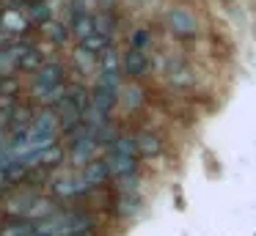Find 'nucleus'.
Returning <instances> with one entry per match:
<instances>
[{
    "label": "nucleus",
    "instance_id": "nucleus-12",
    "mask_svg": "<svg viewBox=\"0 0 256 236\" xmlns=\"http://www.w3.org/2000/svg\"><path fill=\"white\" fill-rule=\"evenodd\" d=\"M0 27H3L8 36H20V33H25V27H28V19H25V14H20L17 8H3L0 11Z\"/></svg>",
    "mask_w": 256,
    "mask_h": 236
},
{
    "label": "nucleus",
    "instance_id": "nucleus-19",
    "mask_svg": "<svg viewBox=\"0 0 256 236\" xmlns=\"http://www.w3.org/2000/svg\"><path fill=\"white\" fill-rule=\"evenodd\" d=\"M110 47V38H105V36H100V33H91V36H86L83 41H80V49L83 52H88V55H102L105 49Z\"/></svg>",
    "mask_w": 256,
    "mask_h": 236
},
{
    "label": "nucleus",
    "instance_id": "nucleus-8",
    "mask_svg": "<svg viewBox=\"0 0 256 236\" xmlns=\"http://www.w3.org/2000/svg\"><path fill=\"white\" fill-rule=\"evenodd\" d=\"M122 69L127 77H132V80H138V77H144L146 71H149V58H146L144 49H132L130 47L127 52H124L122 58Z\"/></svg>",
    "mask_w": 256,
    "mask_h": 236
},
{
    "label": "nucleus",
    "instance_id": "nucleus-18",
    "mask_svg": "<svg viewBox=\"0 0 256 236\" xmlns=\"http://www.w3.org/2000/svg\"><path fill=\"white\" fill-rule=\"evenodd\" d=\"M122 58L113 47H108L105 52L100 55V74H110V77H122Z\"/></svg>",
    "mask_w": 256,
    "mask_h": 236
},
{
    "label": "nucleus",
    "instance_id": "nucleus-7",
    "mask_svg": "<svg viewBox=\"0 0 256 236\" xmlns=\"http://www.w3.org/2000/svg\"><path fill=\"white\" fill-rule=\"evenodd\" d=\"M166 77H168V82L176 85V88H190V85H193V80H196L193 69H190L182 58H171V60H168Z\"/></svg>",
    "mask_w": 256,
    "mask_h": 236
},
{
    "label": "nucleus",
    "instance_id": "nucleus-29",
    "mask_svg": "<svg viewBox=\"0 0 256 236\" xmlns=\"http://www.w3.org/2000/svg\"><path fill=\"white\" fill-rule=\"evenodd\" d=\"M118 192H138V176H122V179H118Z\"/></svg>",
    "mask_w": 256,
    "mask_h": 236
},
{
    "label": "nucleus",
    "instance_id": "nucleus-15",
    "mask_svg": "<svg viewBox=\"0 0 256 236\" xmlns=\"http://www.w3.org/2000/svg\"><path fill=\"white\" fill-rule=\"evenodd\" d=\"M52 214H56V203H52V198L39 195L34 203H30L28 212H25V220L34 223V220H47V217H52Z\"/></svg>",
    "mask_w": 256,
    "mask_h": 236
},
{
    "label": "nucleus",
    "instance_id": "nucleus-1",
    "mask_svg": "<svg viewBox=\"0 0 256 236\" xmlns=\"http://www.w3.org/2000/svg\"><path fill=\"white\" fill-rule=\"evenodd\" d=\"M94 228V217L86 212H58L52 217L39 223V234L42 236H72V234H83V231Z\"/></svg>",
    "mask_w": 256,
    "mask_h": 236
},
{
    "label": "nucleus",
    "instance_id": "nucleus-2",
    "mask_svg": "<svg viewBox=\"0 0 256 236\" xmlns=\"http://www.w3.org/2000/svg\"><path fill=\"white\" fill-rule=\"evenodd\" d=\"M118 77H110V74H100L96 77V85H94V93H91V104L100 110L102 115H110V110L116 107L118 102Z\"/></svg>",
    "mask_w": 256,
    "mask_h": 236
},
{
    "label": "nucleus",
    "instance_id": "nucleus-32",
    "mask_svg": "<svg viewBox=\"0 0 256 236\" xmlns=\"http://www.w3.org/2000/svg\"><path fill=\"white\" fill-rule=\"evenodd\" d=\"M72 236H94V231H83V234H72Z\"/></svg>",
    "mask_w": 256,
    "mask_h": 236
},
{
    "label": "nucleus",
    "instance_id": "nucleus-36",
    "mask_svg": "<svg viewBox=\"0 0 256 236\" xmlns=\"http://www.w3.org/2000/svg\"><path fill=\"white\" fill-rule=\"evenodd\" d=\"M0 11H3V8H0Z\"/></svg>",
    "mask_w": 256,
    "mask_h": 236
},
{
    "label": "nucleus",
    "instance_id": "nucleus-3",
    "mask_svg": "<svg viewBox=\"0 0 256 236\" xmlns=\"http://www.w3.org/2000/svg\"><path fill=\"white\" fill-rule=\"evenodd\" d=\"M166 25H168V30L179 38L198 36V19H196V14L190 8H184V5H174V8L166 11Z\"/></svg>",
    "mask_w": 256,
    "mask_h": 236
},
{
    "label": "nucleus",
    "instance_id": "nucleus-20",
    "mask_svg": "<svg viewBox=\"0 0 256 236\" xmlns=\"http://www.w3.org/2000/svg\"><path fill=\"white\" fill-rule=\"evenodd\" d=\"M64 162V148L61 146H50L44 148L42 154H36L34 165H42V168H58Z\"/></svg>",
    "mask_w": 256,
    "mask_h": 236
},
{
    "label": "nucleus",
    "instance_id": "nucleus-30",
    "mask_svg": "<svg viewBox=\"0 0 256 236\" xmlns=\"http://www.w3.org/2000/svg\"><path fill=\"white\" fill-rule=\"evenodd\" d=\"M8 38H12V36H8V33L3 30V27H0V44H3V41H8Z\"/></svg>",
    "mask_w": 256,
    "mask_h": 236
},
{
    "label": "nucleus",
    "instance_id": "nucleus-13",
    "mask_svg": "<svg viewBox=\"0 0 256 236\" xmlns=\"http://www.w3.org/2000/svg\"><path fill=\"white\" fill-rule=\"evenodd\" d=\"M83 181H86V187H96V184H105L108 181V165L102 162V159H91V162H86L83 165Z\"/></svg>",
    "mask_w": 256,
    "mask_h": 236
},
{
    "label": "nucleus",
    "instance_id": "nucleus-34",
    "mask_svg": "<svg viewBox=\"0 0 256 236\" xmlns=\"http://www.w3.org/2000/svg\"><path fill=\"white\" fill-rule=\"evenodd\" d=\"M28 236H42V234H39V231H30V234H28Z\"/></svg>",
    "mask_w": 256,
    "mask_h": 236
},
{
    "label": "nucleus",
    "instance_id": "nucleus-4",
    "mask_svg": "<svg viewBox=\"0 0 256 236\" xmlns=\"http://www.w3.org/2000/svg\"><path fill=\"white\" fill-rule=\"evenodd\" d=\"M50 187H52V192L61 195V198H72V195H80V192L88 190L83 176L74 173V170H61V173H56L50 179Z\"/></svg>",
    "mask_w": 256,
    "mask_h": 236
},
{
    "label": "nucleus",
    "instance_id": "nucleus-14",
    "mask_svg": "<svg viewBox=\"0 0 256 236\" xmlns=\"http://www.w3.org/2000/svg\"><path fill=\"white\" fill-rule=\"evenodd\" d=\"M140 206H144V198L138 192H122L116 201V214L118 217H132L140 212Z\"/></svg>",
    "mask_w": 256,
    "mask_h": 236
},
{
    "label": "nucleus",
    "instance_id": "nucleus-11",
    "mask_svg": "<svg viewBox=\"0 0 256 236\" xmlns=\"http://www.w3.org/2000/svg\"><path fill=\"white\" fill-rule=\"evenodd\" d=\"M135 140V157H160L162 154V140L154 132H138Z\"/></svg>",
    "mask_w": 256,
    "mask_h": 236
},
{
    "label": "nucleus",
    "instance_id": "nucleus-33",
    "mask_svg": "<svg viewBox=\"0 0 256 236\" xmlns=\"http://www.w3.org/2000/svg\"><path fill=\"white\" fill-rule=\"evenodd\" d=\"M3 184H6V179H3V170H0V187H3Z\"/></svg>",
    "mask_w": 256,
    "mask_h": 236
},
{
    "label": "nucleus",
    "instance_id": "nucleus-22",
    "mask_svg": "<svg viewBox=\"0 0 256 236\" xmlns=\"http://www.w3.org/2000/svg\"><path fill=\"white\" fill-rule=\"evenodd\" d=\"M36 198H39V195L30 192V190L28 192H17V195L8 201V212H12V214H22V217H25V212L30 209V203H34Z\"/></svg>",
    "mask_w": 256,
    "mask_h": 236
},
{
    "label": "nucleus",
    "instance_id": "nucleus-31",
    "mask_svg": "<svg viewBox=\"0 0 256 236\" xmlns=\"http://www.w3.org/2000/svg\"><path fill=\"white\" fill-rule=\"evenodd\" d=\"M130 3H132V5H149L152 0H130Z\"/></svg>",
    "mask_w": 256,
    "mask_h": 236
},
{
    "label": "nucleus",
    "instance_id": "nucleus-21",
    "mask_svg": "<svg viewBox=\"0 0 256 236\" xmlns=\"http://www.w3.org/2000/svg\"><path fill=\"white\" fill-rule=\"evenodd\" d=\"M94 140H83V143H74V146H69V154H72V162L78 165H86L94 159Z\"/></svg>",
    "mask_w": 256,
    "mask_h": 236
},
{
    "label": "nucleus",
    "instance_id": "nucleus-5",
    "mask_svg": "<svg viewBox=\"0 0 256 236\" xmlns=\"http://www.w3.org/2000/svg\"><path fill=\"white\" fill-rule=\"evenodd\" d=\"M58 115H56V110H42L39 115H36L34 121H30V126H28V135H34V137H39V140H50V143H56V132H58Z\"/></svg>",
    "mask_w": 256,
    "mask_h": 236
},
{
    "label": "nucleus",
    "instance_id": "nucleus-10",
    "mask_svg": "<svg viewBox=\"0 0 256 236\" xmlns=\"http://www.w3.org/2000/svg\"><path fill=\"white\" fill-rule=\"evenodd\" d=\"M58 85H64V66L61 63H42V69L36 71V88L44 93Z\"/></svg>",
    "mask_w": 256,
    "mask_h": 236
},
{
    "label": "nucleus",
    "instance_id": "nucleus-9",
    "mask_svg": "<svg viewBox=\"0 0 256 236\" xmlns=\"http://www.w3.org/2000/svg\"><path fill=\"white\" fill-rule=\"evenodd\" d=\"M12 52L17 55V69L20 71H39L42 63H44L39 49L28 47V44H12Z\"/></svg>",
    "mask_w": 256,
    "mask_h": 236
},
{
    "label": "nucleus",
    "instance_id": "nucleus-27",
    "mask_svg": "<svg viewBox=\"0 0 256 236\" xmlns=\"http://www.w3.org/2000/svg\"><path fill=\"white\" fill-rule=\"evenodd\" d=\"M124 102H127V107H138L144 102V91L138 85H127L124 88Z\"/></svg>",
    "mask_w": 256,
    "mask_h": 236
},
{
    "label": "nucleus",
    "instance_id": "nucleus-35",
    "mask_svg": "<svg viewBox=\"0 0 256 236\" xmlns=\"http://www.w3.org/2000/svg\"><path fill=\"white\" fill-rule=\"evenodd\" d=\"M8 3H20V0H8Z\"/></svg>",
    "mask_w": 256,
    "mask_h": 236
},
{
    "label": "nucleus",
    "instance_id": "nucleus-6",
    "mask_svg": "<svg viewBox=\"0 0 256 236\" xmlns=\"http://www.w3.org/2000/svg\"><path fill=\"white\" fill-rule=\"evenodd\" d=\"M102 162L108 165V173L116 176V179H122V176H132L135 168H138V157H130V154H122L116 151V148L108 146L105 157H102Z\"/></svg>",
    "mask_w": 256,
    "mask_h": 236
},
{
    "label": "nucleus",
    "instance_id": "nucleus-23",
    "mask_svg": "<svg viewBox=\"0 0 256 236\" xmlns=\"http://www.w3.org/2000/svg\"><path fill=\"white\" fill-rule=\"evenodd\" d=\"M91 22H94V33H100V36L110 38V33L116 30V22H113L110 14H105V11H100V14H91Z\"/></svg>",
    "mask_w": 256,
    "mask_h": 236
},
{
    "label": "nucleus",
    "instance_id": "nucleus-16",
    "mask_svg": "<svg viewBox=\"0 0 256 236\" xmlns=\"http://www.w3.org/2000/svg\"><path fill=\"white\" fill-rule=\"evenodd\" d=\"M25 19L36 22V25H47L52 19V3H47V0H30L28 11H25Z\"/></svg>",
    "mask_w": 256,
    "mask_h": 236
},
{
    "label": "nucleus",
    "instance_id": "nucleus-25",
    "mask_svg": "<svg viewBox=\"0 0 256 236\" xmlns=\"http://www.w3.org/2000/svg\"><path fill=\"white\" fill-rule=\"evenodd\" d=\"M34 228V223H28V220H17V223H8L6 228L0 231V236H28Z\"/></svg>",
    "mask_w": 256,
    "mask_h": 236
},
{
    "label": "nucleus",
    "instance_id": "nucleus-28",
    "mask_svg": "<svg viewBox=\"0 0 256 236\" xmlns=\"http://www.w3.org/2000/svg\"><path fill=\"white\" fill-rule=\"evenodd\" d=\"M130 47H132V49H144V52H146V47H149V30H146V27H138V30L132 33Z\"/></svg>",
    "mask_w": 256,
    "mask_h": 236
},
{
    "label": "nucleus",
    "instance_id": "nucleus-17",
    "mask_svg": "<svg viewBox=\"0 0 256 236\" xmlns=\"http://www.w3.org/2000/svg\"><path fill=\"white\" fill-rule=\"evenodd\" d=\"M69 36H78L80 41H83L86 36H91L94 33V22H91V14H74L69 16Z\"/></svg>",
    "mask_w": 256,
    "mask_h": 236
},
{
    "label": "nucleus",
    "instance_id": "nucleus-26",
    "mask_svg": "<svg viewBox=\"0 0 256 236\" xmlns=\"http://www.w3.org/2000/svg\"><path fill=\"white\" fill-rule=\"evenodd\" d=\"M20 93V80L14 74H6L0 77V99H12Z\"/></svg>",
    "mask_w": 256,
    "mask_h": 236
},
{
    "label": "nucleus",
    "instance_id": "nucleus-24",
    "mask_svg": "<svg viewBox=\"0 0 256 236\" xmlns=\"http://www.w3.org/2000/svg\"><path fill=\"white\" fill-rule=\"evenodd\" d=\"M42 27H44V36L50 38V41H56V44H64L69 38V27L64 25V22H58V19H50Z\"/></svg>",
    "mask_w": 256,
    "mask_h": 236
}]
</instances>
